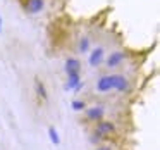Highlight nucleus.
Segmentation results:
<instances>
[{
    "instance_id": "nucleus-13",
    "label": "nucleus",
    "mask_w": 160,
    "mask_h": 150,
    "mask_svg": "<svg viewBox=\"0 0 160 150\" xmlns=\"http://www.w3.org/2000/svg\"><path fill=\"white\" fill-rule=\"evenodd\" d=\"M35 91L42 100H47V88H45V85H43V81H40V80L35 81Z\"/></svg>"
},
{
    "instance_id": "nucleus-3",
    "label": "nucleus",
    "mask_w": 160,
    "mask_h": 150,
    "mask_svg": "<svg viewBox=\"0 0 160 150\" xmlns=\"http://www.w3.org/2000/svg\"><path fill=\"white\" fill-rule=\"evenodd\" d=\"M105 55H107V52H105L103 47H95V49H91L90 52H88V66H90L91 69L100 67L105 60Z\"/></svg>"
},
{
    "instance_id": "nucleus-1",
    "label": "nucleus",
    "mask_w": 160,
    "mask_h": 150,
    "mask_svg": "<svg viewBox=\"0 0 160 150\" xmlns=\"http://www.w3.org/2000/svg\"><path fill=\"white\" fill-rule=\"evenodd\" d=\"M119 131H121V128H119L117 122L105 117V119H102V121L91 124V131L90 133H95V135L100 136L103 142H110L112 138H115V136L119 135Z\"/></svg>"
},
{
    "instance_id": "nucleus-15",
    "label": "nucleus",
    "mask_w": 160,
    "mask_h": 150,
    "mask_svg": "<svg viewBox=\"0 0 160 150\" xmlns=\"http://www.w3.org/2000/svg\"><path fill=\"white\" fill-rule=\"evenodd\" d=\"M0 31H2V18H0Z\"/></svg>"
},
{
    "instance_id": "nucleus-11",
    "label": "nucleus",
    "mask_w": 160,
    "mask_h": 150,
    "mask_svg": "<svg viewBox=\"0 0 160 150\" xmlns=\"http://www.w3.org/2000/svg\"><path fill=\"white\" fill-rule=\"evenodd\" d=\"M47 133H48V138H50V142H52L55 147H59V145H60V136H59V131L55 129V126H48V129H47Z\"/></svg>"
},
{
    "instance_id": "nucleus-6",
    "label": "nucleus",
    "mask_w": 160,
    "mask_h": 150,
    "mask_svg": "<svg viewBox=\"0 0 160 150\" xmlns=\"http://www.w3.org/2000/svg\"><path fill=\"white\" fill-rule=\"evenodd\" d=\"M95 90L98 93H110L114 90V81H112V74H102L95 83Z\"/></svg>"
},
{
    "instance_id": "nucleus-7",
    "label": "nucleus",
    "mask_w": 160,
    "mask_h": 150,
    "mask_svg": "<svg viewBox=\"0 0 160 150\" xmlns=\"http://www.w3.org/2000/svg\"><path fill=\"white\" fill-rule=\"evenodd\" d=\"M83 85L84 83H83V78H81V73L67 74L66 83H64V90H66V91H79Z\"/></svg>"
},
{
    "instance_id": "nucleus-12",
    "label": "nucleus",
    "mask_w": 160,
    "mask_h": 150,
    "mask_svg": "<svg viewBox=\"0 0 160 150\" xmlns=\"http://www.w3.org/2000/svg\"><path fill=\"white\" fill-rule=\"evenodd\" d=\"M86 107H88V104L83 98H74V100L71 102V109H72L74 112H83Z\"/></svg>"
},
{
    "instance_id": "nucleus-9",
    "label": "nucleus",
    "mask_w": 160,
    "mask_h": 150,
    "mask_svg": "<svg viewBox=\"0 0 160 150\" xmlns=\"http://www.w3.org/2000/svg\"><path fill=\"white\" fill-rule=\"evenodd\" d=\"M64 71H66V76L81 73V60L76 59V57H67L66 62H64Z\"/></svg>"
},
{
    "instance_id": "nucleus-14",
    "label": "nucleus",
    "mask_w": 160,
    "mask_h": 150,
    "mask_svg": "<svg viewBox=\"0 0 160 150\" xmlns=\"http://www.w3.org/2000/svg\"><path fill=\"white\" fill-rule=\"evenodd\" d=\"M93 150H117V147L112 142H105V143H102V145H97Z\"/></svg>"
},
{
    "instance_id": "nucleus-4",
    "label": "nucleus",
    "mask_w": 160,
    "mask_h": 150,
    "mask_svg": "<svg viewBox=\"0 0 160 150\" xmlns=\"http://www.w3.org/2000/svg\"><path fill=\"white\" fill-rule=\"evenodd\" d=\"M126 52L124 50H112L110 54H107V55H105V66L108 67V69H115V67H119L121 66L122 62H124L126 60Z\"/></svg>"
},
{
    "instance_id": "nucleus-2",
    "label": "nucleus",
    "mask_w": 160,
    "mask_h": 150,
    "mask_svg": "<svg viewBox=\"0 0 160 150\" xmlns=\"http://www.w3.org/2000/svg\"><path fill=\"white\" fill-rule=\"evenodd\" d=\"M105 114H107V111H105L103 105H88V107L83 111L84 119H86L90 124H95V122L105 119Z\"/></svg>"
},
{
    "instance_id": "nucleus-8",
    "label": "nucleus",
    "mask_w": 160,
    "mask_h": 150,
    "mask_svg": "<svg viewBox=\"0 0 160 150\" xmlns=\"http://www.w3.org/2000/svg\"><path fill=\"white\" fill-rule=\"evenodd\" d=\"M22 5H24V11L28 14H40L45 9V0H22Z\"/></svg>"
},
{
    "instance_id": "nucleus-5",
    "label": "nucleus",
    "mask_w": 160,
    "mask_h": 150,
    "mask_svg": "<svg viewBox=\"0 0 160 150\" xmlns=\"http://www.w3.org/2000/svg\"><path fill=\"white\" fill-rule=\"evenodd\" d=\"M112 81H114V90L117 93H128L131 90V81L124 74H112Z\"/></svg>"
},
{
    "instance_id": "nucleus-10",
    "label": "nucleus",
    "mask_w": 160,
    "mask_h": 150,
    "mask_svg": "<svg viewBox=\"0 0 160 150\" xmlns=\"http://www.w3.org/2000/svg\"><path fill=\"white\" fill-rule=\"evenodd\" d=\"M91 50V40L90 36H81L78 42V52L79 54H88Z\"/></svg>"
}]
</instances>
